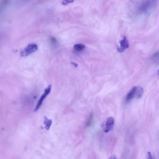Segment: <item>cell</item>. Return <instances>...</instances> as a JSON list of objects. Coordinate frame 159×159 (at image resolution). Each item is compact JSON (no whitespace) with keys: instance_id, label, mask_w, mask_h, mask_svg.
Masks as SVG:
<instances>
[{"instance_id":"1","label":"cell","mask_w":159,"mask_h":159,"mask_svg":"<svg viewBox=\"0 0 159 159\" xmlns=\"http://www.w3.org/2000/svg\"><path fill=\"white\" fill-rule=\"evenodd\" d=\"M157 1V0H144L138 7V12L140 13L146 12L156 5Z\"/></svg>"},{"instance_id":"2","label":"cell","mask_w":159,"mask_h":159,"mask_svg":"<svg viewBox=\"0 0 159 159\" xmlns=\"http://www.w3.org/2000/svg\"><path fill=\"white\" fill-rule=\"evenodd\" d=\"M38 46L35 44H29L26 48L22 51L21 53V55L22 57H26L28 56L32 53L34 52L37 50Z\"/></svg>"},{"instance_id":"3","label":"cell","mask_w":159,"mask_h":159,"mask_svg":"<svg viewBox=\"0 0 159 159\" xmlns=\"http://www.w3.org/2000/svg\"><path fill=\"white\" fill-rule=\"evenodd\" d=\"M51 89V85H49L47 88L45 89L44 93L43 95H42L41 96L40 99H39L38 101V103L37 105H36V108H35L34 110V112H36V111H37L38 110L39 108H40L46 96L50 93Z\"/></svg>"},{"instance_id":"4","label":"cell","mask_w":159,"mask_h":159,"mask_svg":"<svg viewBox=\"0 0 159 159\" xmlns=\"http://www.w3.org/2000/svg\"><path fill=\"white\" fill-rule=\"evenodd\" d=\"M121 45L120 48H118V51L119 52H122L124 51L125 49H127L129 47L128 42L126 36H124L123 40L120 42Z\"/></svg>"},{"instance_id":"5","label":"cell","mask_w":159,"mask_h":159,"mask_svg":"<svg viewBox=\"0 0 159 159\" xmlns=\"http://www.w3.org/2000/svg\"><path fill=\"white\" fill-rule=\"evenodd\" d=\"M137 87L135 86L128 93L126 97V101H128L131 100L135 96L136 97L137 95Z\"/></svg>"},{"instance_id":"6","label":"cell","mask_w":159,"mask_h":159,"mask_svg":"<svg viewBox=\"0 0 159 159\" xmlns=\"http://www.w3.org/2000/svg\"><path fill=\"white\" fill-rule=\"evenodd\" d=\"M114 123V120L113 118L110 117L108 118L106 123L105 132V133H108L112 129Z\"/></svg>"},{"instance_id":"7","label":"cell","mask_w":159,"mask_h":159,"mask_svg":"<svg viewBox=\"0 0 159 159\" xmlns=\"http://www.w3.org/2000/svg\"><path fill=\"white\" fill-rule=\"evenodd\" d=\"M44 123L45 125V128L46 130H48L50 129L52 123V121L51 120L49 119L46 117H44Z\"/></svg>"},{"instance_id":"8","label":"cell","mask_w":159,"mask_h":159,"mask_svg":"<svg viewBox=\"0 0 159 159\" xmlns=\"http://www.w3.org/2000/svg\"><path fill=\"white\" fill-rule=\"evenodd\" d=\"M75 50L77 51H81L85 48V46L82 44H77L75 45L74 46Z\"/></svg>"},{"instance_id":"9","label":"cell","mask_w":159,"mask_h":159,"mask_svg":"<svg viewBox=\"0 0 159 159\" xmlns=\"http://www.w3.org/2000/svg\"><path fill=\"white\" fill-rule=\"evenodd\" d=\"M143 93V89L141 87L137 86V95L136 98L138 99L140 98L142 96Z\"/></svg>"},{"instance_id":"10","label":"cell","mask_w":159,"mask_h":159,"mask_svg":"<svg viewBox=\"0 0 159 159\" xmlns=\"http://www.w3.org/2000/svg\"><path fill=\"white\" fill-rule=\"evenodd\" d=\"M152 59L155 62L159 63V51L154 53L152 57Z\"/></svg>"},{"instance_id":"11","label":"cell","mask_w":159,"mask_h":159,"mask_svg":"<svg viewBox=\"0 0 159 159\" xmlns=\"http://www.w3.org/2000/svg\"><path fill=\"white\" fill-rule=\"evenodd\" d=\"M74 0H64L63 1L62 4L63 5H67L70 3L74 2Z\"/></svg>"},{"instance_id":"12","label":"cell","mask_w":159,"mask_h":159,"mask_svg":"<svg viewBox=\"0 0 159 159\" xmlns=\"http://www.w3.org/2000/svg\"><path fill=\"white\" fill-rule=\"evenodd\" d=\"M92 118L93 115L91 114L90 115V116L89 119L88 120V122H87V126H89L90 125H91V121H92Z\"/></svg>"},{"instance_id":"13","label":"cell","mask_w":159,"mask_h":159,"mask_svg":"<svg viewBox=\"0 0 159 159\" xmlns=\"http://www.w3.org/2000/svg\"><path fill=\"white\" fill-rule=\"evenodd\" d=\"M148 157H149L148 158L149 159L153 158L151 153L150 152H148Z\"/></svg>"},{"instance_id":"14","label":"cell","mask_w":159,"mask_h":159,"mask_svg":"<svg viewBox=\"0 0 159 159\" xmlns=\"http://www.w3.org/2000/svg\"><path fill=\"white\" fill-rule=\"evenodd\" d=\"M71 64H73V65H74V66L75 67H77V64L76 63H75L74 62H71Z\"/></svg>"},{"instance_id":"15","label":"cell","mask_w":159,"mask_h":159,"mask_svg":"<svg viewBox=\"0 0 159 159\" xmlns=\"http://www.w3.org/2000/svg\"><path fill=\"white\" fill-rule=\"evenodd\" d=\"M115 158H116V156H115L114 155H112V156H111V157H110V158L109 159H115Z\"/></svg>"},{"instance_id":"16","label":"cell","mask_w":159,"mask_h":159,"mask_svg":"<svg viewBox=\"0 0 159 159\" xmlns=\"http://www.w3.org/2000/svg\"><path fill=\"white\" fill-rule=\"evenodd\" d=\"M158 75L159 76V69L158 71Z\"/></svg>"}]
</instances>
